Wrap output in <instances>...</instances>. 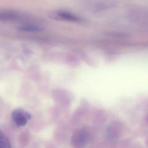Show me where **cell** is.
<instances>
[{
    "mask_svg": "<svg viewBox=\"0 0 148 148\" xmlns=\"http://www.w3.org/2000/svg\"><path fill=\"white\" fill-rule=\"evenodd\" d=\"M89 140V134L86 130H78L72 135L70 144L74 148H85Z\"/></svg>",
    "mask_w": 148,
    "mask_h": 148,
    "instance_id": "cell-1",
    "label": "cell"
},
{
    "mask_svg": "<svg viewBox=\"0 0 148 148\" xmlns=\"http://www.w3.org/2000/svg\"><path fill=\"white\" fill-rule=\"evenodd\" d=\"M11 117L15 124L18 127L25 126L32 118L30 113L21 109L14 110L12 112Z\"/></svg>",
    "mask_w": 148,
    "mask_h": 148,
    "instance_id": "cell-2",
    "label": "cell"
},
{
    "mask_svg": "<svg viewBox=\"0 0 148 148\" xmlns=\"http://www.w3.org/2000/svg\"><path fill=\"white\" fill-rule=\"evenodd\" d=\"M50 17L54 20L71 22H78L81 21L79 16L70 12L63 10H58L53 12L50 14Z\"/></svg>",
    "mask_w": 148,
    "mask_h": 148,
    "instance_id": "cell-3",
    "label": "cell"
},
{
    "mask_svg": "<svg viewBox=\"0 0 148 148\" xmlns=\"http://www.w3.org/2000/svg\"><path fill=\"white\" fill-rule=\"evenodd\" d=\"M21 18L20 14L11 10H0V21H14Z\"/></svg>",
    "mask_w": 148,
    "mask_h": 148,
    "instance_id": "cell-4",
    "label": "cell"
},
{
    "mask_svg": "<svg viewBox=\"0 0 148 148\" xmlns=\"http://www.w3.org/2000/svg\"><path fill=\"white\" fill-rule=\"evenodd\" d=\"M18 30L22 32H40L42 29L34 25H24L19 27Z\"/></svg>",
    "mask_w": 148,
    "mask_h": 148,
    "instance_id": "cell-5",
    "label": "cell"
},
{
    "mask_svg": "<svg viewBox=\"0 0 148 148\" xmlns=\"http://www.w3.org/2000/svg\"><path fill=\"white\" fill-rule=\"evenodd\" d=\"M0 148H12L11 144L4 134L0 130Z\"/></svg>",
    "mask_w": 148,
    "mask_h": 148,
    "instance_id": "cell-6",
    "label": "cell"
},
{
    "mask_svg": "<svg viewBox=\"0 0 148 148\" xmlns=\"http://www.w3.org/2000/svg\"><path fill=\"white\" fill-rule=\"evenodd\" d=\"M113 4L110 2L99 3L95 4L94 6L93 10L95 11H99L100 10H104L107 9L108 8L113 7Z\"/></svg>",
    "mask_w": 148,
    "mask_h": 148,
    "instance_id": "cell-7",
    "label": "cell"
}]
</instances>
